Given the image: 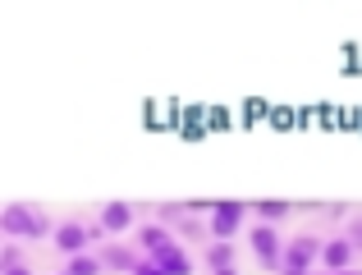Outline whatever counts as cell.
<instances>
[{
  "mask_svg": "<svg viewBox=\"0 0 362 275\" xmlns=\"http://www.w3.org/2000/svg\"><path fill=\"white\" fill-rule=\"evenodd\" d=\"M243 216H247L243 202H211V234L216 239H234L239 225H243Z\"/></svg>",
  "mask_w": 362,
  "mask_h": 275,
  "instance_id": "277c9868",
  "label": "cell"
},
{
  "mask_svg": "<svg viewBox=\"0 0 362 275\" xmlns=\"http://www.w3.org/2000/svg\"><path fill=\"white\" fill-rule=\"evenodd\" d=\"M0 267H9V271H18V267H23V257H18V252H14V248H9V252H0Z\"/></svg>",
  "mask_w": 362,
  "mask_h": 275,
  "instance_id": "5bb4252c",
  "label": "cell"
},
{
  "mask_svg": "<svg viewBox=\"0 0 362 275\" xmlns=\"http://www.w3.org/2000/svg\"><path fill=\"white\" fill-rule=\"evenodd\" d=\"M349 262H354V243H349V239H335V243H326V248H321V267L344 271Z\"/></svg>",
  "mask_w": 362,
  "mask_h": 275,
  "instance_id": "ba28073f",
  "label": "cell"
},
{
  "mask_svg": "<svg viewBox=\"0 0 362 275\" xmlns=\"http://www.w3.org/2000/svg\"><path fill=\"white\" fill-rule=\"evenodd\" d=\"M206 267H216V271H230V267H234V248H230V239H216L211 248H206Z\"/></svg>",
  "mask_w": 362,
  "mask_h": 275,
  "instance_id": "9c48e42d",
  "label": "cell"
},
{
  "mask_svg": "<svg viewBox=\"0 0 362 275\" xmlns=\"http://www.w3.org/2000/svg\"><path fill=\"white\" fill-rule=\"evenodd\" d=\"M252 211L262 216V221H271V225H275V221H284V216H289V202H275V197H271V202H257Z\"/></svg>",
  "mask_w": 362,
  "mask_h": 275,
  "instance_id": "30bf717a",
  "label": "cell"
},
{
  "mask_svg": "<svg viewBox=\"0 0 362 275\" xmlns=\"http://www.w3.org/2000/svg\"><path fill=\"white\" fill-rule=\"evenodd\" d=\"M101 267H138V257L124 252V248H106V252H101Z\"/></svg>",
  "mask_w": 362,
  "mask_h": 275,
  "instance_id": "4fadbf2b",
  "label": "cell"
},
{
  "mask_svg": "<svg viewBox=\"0 0 362 275\" xmlns=\"http://www.w3.org/2000/svg\"><path fill=\"white\" fill-rule=\"evenodd\" d=\"M188 267H193V262H188V252L184 248H175V243H160V248L156 252H151V262H138V267H133V271H138V275H156V271H170V275H184Z\"/></svg>",
  "mask_w": 362,
  "mask_h": 275,
  "instance_id": "7a4b0ae2",
  "label": "cell"
},
{
  "mask_svg": "<svg viewBox=\"0 0 362 275\" xmlns=\"http://www.w3.org/2000/svg\"><path fill=\"white\" fill-rule=\"evenodd\" d=\"M133 225V206L129 202H106L101 206V230L106 234H119V230H129Z\"/></svg>",
  "mask_w": 362,
  "mask_h": 275,
  "instance_id": "52a82bcc",
  "label": "cell"
},
{
  "mask_svg": "<svg viewBox=\"0 0 362 275\" xmlns=\"http://www.w3.org/2000/svg\"><path fill=\"white\" fill-rule=\"evenodd\" d=\"M317 252H321V248H317V239H312V234H298L289 248H280V267H284V271H308Z\"/></svg>",
  "mask_w": 362,
  "mask_h": 275,
  "instance_id": "5b68a950",
  "label": "cell"
},
{
  "mask_svg": "<svg viewBox=\"0 0 362 275\" xmlns=\"http://www.w3.org/2000/svg\"><path fill=\"white\" fill-rule=\"evenodd\" d=\"M0 230H5L9 239H42L46 216L37 211V206H28V202H9L5 211H0Z\"/></svg>",
  "mask_w": 362,
  "mask_h": 275,
  "instance_id": "6da1fadb",
  "label": "cell"
},
{
  "mask_svg": "<svg viewBox=\"0 0 362 275\" xmlns=\"http://www.w3.org/2000/svg\"><path fill=\"white\" fill-rule=\"evenodd\" d=\"M97 267H101V257H88L83 248L69 252V271H74V275H88V271H97Z\"/></svg>",
  "mask_w": 362,
  "mask_h": 275,
  "instance_id": "7c38bea8",
  "label": "cell"
},
{
  "mask_svg": "<svg viewBox=\"0 0 362 275\" xmlns=\"http://www.w3.org/2000/svg\"><path fill=\"white\" fill-rule=\"evenodd\" d=\"M247 243H252V252H257V262H262V267H280V234H275V225H271V221L252 225Z\"/></svg>",
  "mask_w": 362,
  "mask_h": 275,
  "instance_id": "3957f363",
  "label": "cell"
},
{
  "mask_svg": "<svg viewBox=\"0 0 362 275\" xmlns=\"http://www.w3.org/2000/svg\"><path fill=\"white\" fill-rule=\"evenodd\" d=\"M138 239H142V248H147V252H156V248H160V243H165V239H170V234H165V230H160V225H142V230H138Z\"/></svg>",
  "mask_w": 362,
  "mask_h": 275,
  "instance_id": "8fae6325",
  "label": "cell"
},
{
  "mask_svg": "<svg viewBox=\"0 0 362 275\" xmlns=\"http://www.w3.org/2000/svg\"><path fill=\"white\" fill-rule=\"evenodd\" d=\"M88 239H92V230H88V225H78V221H64L60 230H55V248H60V252H78Z\"/></svg>",
  "mask_w": 362,
  "mask_h": 275,
  "instance_id": "8992f818",
  "label": "cell"
},
{
  "mask_svg": "<svg viewBox=\"0 0 362 275\" xmlns=\"http://www.w3.org/2000/svg\"><path fill=\"white\" fill-rule=\"evenodd\" d=\"M349 243H354V248H362V221H354V230H349Z\"/></svg>",
  "mask_w": 362,
  "mask_h": 275,
  "instance_id": "9a60e30c",
  "label": "cell"
}]
</instances>
